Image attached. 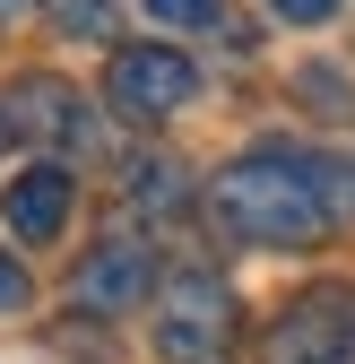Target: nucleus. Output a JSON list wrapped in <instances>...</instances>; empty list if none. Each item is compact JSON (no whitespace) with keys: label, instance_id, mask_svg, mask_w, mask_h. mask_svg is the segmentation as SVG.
Segmentation results:
<instances>
[{"label":"nucleus","instance_id":"7ed1b4c3","mask_svg":"<svg viewBox=\"0 0 355 364\" xmlns=\"http://www.w3.org/2000/svg\"><path fill=\"white\" fill-rule=\"evenodd\" d=\"M104 96H113L121 122H173L200 96V70L173 53V43H130V53H113V70H104Z\"/></svg>","mask_w":355,"mask_h":364},{"label":"nucleus","instance_id":"39448f33","mask_svg":"<svg viewBox=\"0 0 355 364\" xmlns=\"http://www.w3.org/2000/svg\"><path fill=\"white\" fill-rule=\"evenodd\" d=\"M148 287H156V260H148V243H130V235L96 243V252L70 269V304H78V312H96V321H113V312H139Z\"/></svg>","mask_w":355,"mask_h":364},{"label":"nucleus","instance_id":"f257e3e1","mask_svg":"<svg viewBox=\"0 0 355 364\" xmlns=\"http://www.w3.org/2000/svg\"><path fill=\"white\" fill-rule=\"evenodd\" d=\"M208 208L234 243L295 252V243H321L329 225H355V165L312 156V148H260V156H234L217 173Z\"/></svg>","mask_w":355,"mask_h":364},{"label":"nucleus","instance_id":"0eeeda50","mask_svg":"<svg viewBox=\"0 0 355 364\" xmlns=\"http://www.w3.org/2000/svg\"><path fill=\"white\" fill-rule=\"evenodd\" d=\"M9 105H18L9 122H26L35 139H78V96H70L61 78H18V96H9Z\"/></svg>","mask_w":355,"mask_h":364},{"label":"nucleus","instance_id":"9d476101","mask_svg":"<svg viewBox=\"0 0 355 364\" xmlns=\"http://www.w3.org/2000/svg\"><path fill=\"white\" fill-rule=\"evenodd\" d=\"M0 312H26V269L0 252Z\"/></svg>","mask_w":355,"mask_h":364},{"label":"nucleus","instance_id":"6e6552de","mask_svg":"<svg viewBox=\"0 0 355 364\" xmlns=\"http://www.w3.org/2000/svg\"><path fill=\"white\" fill-rule=\"evenodd\" d=\"M148 208H182V182H173V165H139V182H130Z\"/></svg>","mask_w":355,"mask_h":364},{"label":"nucleus","instance_id":"1a4fd4ad","mask_svg":"<svg viewBox=\"0 0 355 364\" xmlns=\"http://www.w3.org/2000/svg\"><path fill=\"white\" fill-rule=\"evenodd\" d=\"M148 18H156V26H208L217 0H148Z\"/></svg>","mask_w":355,"mask_h":364},{"label":"nucleus","instance_id":"f03ea898","mask_svg":"<svg viewBox=\"0 0 355 364\" xmlns=\"http://www.w3.org/2000/svg\"><path fill=\"white\" fill-rule=\"evenodd\" d=\"M226 347H234V295H226V278H208V269L165 278L156 355H165V364H217Z\"/></svg>","mask_w":355,"mask_h":364},{"label":"nucleus","instance_id":"f8f14e48","mask_svg":"<svg viewBox=\"0 0 355 364\" xmlns=\"http://www.w3.org/2000/svg\"><path fill=\"white\" fill-rule=\"evenodd\" d=\"M0 148H9V113H0Z\"/></svg>","mask_w":355,"mask_h":364},{"label":"nucleus","instance_id":"9b49d317","mask_svg":"<svg viewBox=\"0 0 355 364\" xmlns=\"http://www.w3.org/2000/svg\"><path fill=\"white\" fill-rule=\"evenodd\" d=\"M269 9H278V18H295V26H321L338 0H269Z\"/></svg>","mask_w":355,"mask_h":364},{"label":"nucleus","instance_id":"20e7f679","mask_svg":"<svg viewBox=\"0 0 355 364\" xmlns=\"http://www.w3.org/2000/svg\"><path fill=\"white\" fill-rule=\"evenodd\" d=\"M260 364H355V312H346V295L286 304L269 321V338H260Z\"/></svg>","mask_w":355,"mask_h":364},{"label":"nucleus","instance_id":"423d86ee","mask_svg":"<svg viewBox=\"0 0 355 364\" xmlns=\"http://www.w3.org/2000/svg\"><path fill=\"white\" fill-rule=\"evenodd\" d=\"M0 217H9V235L53 243L61 225H70V173H61V165H26L9 191H0Z\"/></svg>","mask_w":355,"mask_h":364}]
</instances>
